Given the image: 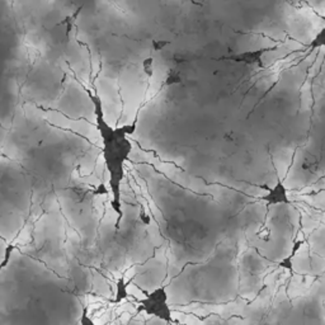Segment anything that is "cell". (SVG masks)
Returning a JSON list of instances; mask_svg holds the SVG:
<instances>
[{
	"instance_id": "6da1fadb",
	"label": "cell",
	"mask_w": 325,
	"mask_h": 325,
	"mask_svg": "<svg viewBox=\"0 0 325 325\" xmlns=\"http://www.w3.org/2000/svg\"><path fill=\"white\" fill-rule=\"evenodd\" d=\"M137 312H143L146 316L155 317L165 324H173V309L170 306V297L168 288L160 286L145 292V296L137 300Z\"/></svg>"
},
{
	"instance_id": "7a4b0ae2",
	"label": "cell",
	"mask_w": 325,
	"mask_h": 325,
	"mask_svg": "<svg viewBox=\"0 0 325 325\" xmlns=\"http://www.w3.org/2000/svg\"><path fill=\"white\" fill-rule=\"evenodd\" d=\"M259 199L264 202L268 207L288 206V204H291L290 191H288L287 185L280 179L276 180L273 185L266 187V192L259 197Z\"/></svg>"
},
{
	"instance_id": "3957f363",
	"label": "cell",
	"mask_w": 325,
	"mask_h": 325,
	"mask_svg": "<svg viewBox=\"0 0 325 325\" xmlns=\"http://www.w3.org/2000/svg\"><path fill=\"white\" fill-rule=\"evenodd\" d=\"M268 49H261V50H252V51H244L240 54H235L233 56H229L228 59L234 62H239V64L245 65H261L262 64V56L266 54Z\"/></svg>"
},
{
	"instance_id": "277c9868",
	"label": "cell",
	"mask_w": 325,
	"mask_h": 325,
	"mask_svg": "<svg viewBox=\"0 0 325 325\" xmlns=\"http://www.w3.org/2000/svg\"><path fill=\"white\" fill-rule=\"evenodd\" d=\"M129 285L130 282L125 280L124 277L119 278L117 282H116L115 296H113V300H111V302H113V304H121L125 300H127L130 297Z\"/></svg>"
},
{
	"instance_id": "5b68a950",
	"label": "cell",
	"mask_w": 325,
	"mask_h": 325,
	"mask_svg": "<svg viewBox=\"0 0 325 325\" xmlns=\"http://www.w3.org/2000/svg\"><path fill=\"white\" fill-rule=\"evenodd\" d=\"M319 49H325V21L322 27L317 31L316 35L312 37L309 46H307V50H309V51H315V50Z\"/></svg>"
},
{
	"instance_id": "8992f818",
	"label": "cell",
	"mask_w": 325,
	"mask_h": 325,
	"mask_svg": "<svg viewBox=\"0 0 325 325\" xmlns=\"http://www.w3.org/2000/svg\"><path fill=\"white\" fill-rule=\"evenodd\" d=\"M79 325H98L89 314L88 307H83V310H81L80 316H79Z\"/></svg>"
},
{
	"instance_id": "52a82bcc",
	"label": "cell",
	"mask_w": 325,
	"mask_h": 325,
	"mask_svg": "<svg viewBox=\"0 0 325 325\" xmlns=\"http://www.w3.org/2000/svg\"><path fill=\"white\" fill-rule=\"evenodd\" d=\"M182 83V78H180V74L177 73V71L172 70L169 74H168L167 79H165V85L170 86L174 85V84Z\"/></svg>"
},
{
	"instance_id": "ba28073f",
	"label": "cell",
	"mask_w": 325,
	"mask_h": 325,
	"mask_svg": "<svg viewBox=\"0 0 325 325\" xmlns=\"http://www.w3.org/2000/svg\"><path fill=\"white\" fill-rule=\"evenodd\" d=\"M153 65H154L153 59H146L145 61H144V71H145L149 76L153 75V70H154Z\"/></svg>"
},
{
	"instance_id": "9c48e42d",
	"label": "cell",
	"mask_w": 325,
	"mask_h": 325,
	"mask_svg": "<svg viewBox=\"0 0 325 325\" xmlns=\"http://www.w3.org/2000/svg\"><path fill=\"white\" fill-rule=\"evenodd\" d=\"M168 45H169L168 41H156V40L153 41L154 50H156V51H161V50L164 49V47H167Z\"/></svg>"
}]
</instances>
